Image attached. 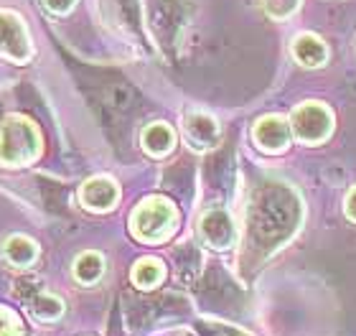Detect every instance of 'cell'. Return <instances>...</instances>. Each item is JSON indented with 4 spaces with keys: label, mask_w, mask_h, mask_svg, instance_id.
Instances as JSON below:
<instances>
[{
    "label": "cell",
    "mask_w": 356,
    "mask_h": 336,
    "mask_svg": "<svg viewBox=\"0 0 356 336\" xmlns=\"http://www.w3.org/2000/svg\"><path fill=\"white\" fill-rule=\"evenodd\" d=\"M76 0H44V6L56 15H67L72 8H74Z\"/></svg>",
    "instance_id": "obj_17"
},
{
    "label": "cell",
    "mask_w": 356,
    "mask_h": 336,
    "mask_svg": "<svg viewBox=\"0 0 356 336\" xmlns=\"http://www.w3.org/2000/svg\"><path fill=\"white\" fill-rule=\"evenodd\" d=\"M3 255L15 268H29L38 260V245L26 234H13L3 242Z\"/></svg>",
    "instance_id": "obj_11"
},
{
    "label": "cell",
    "mask_w": 356,
    "mask_h": 336,
    "mask_svg": "<svg viewBox=\"0 0 356 336\" xmlns=\"http://www.w3.org/2000/svg\"><path fill=\"white\" fill-rule=\"evenodd\" d=\"M140 143L145 153H150L153 158H163L176 148V133L168 122H150L140 133Z\"/></svg>",
    "instance_id": "obj_10"
},
{
    "label": "cell",
    "mask_w": 356,
    "mask_h": 336,
    "mask_svg": "<svg viewBox=\"0 0 356 336\" xmlns=\"http://www.w3.org/2000/svg\"><path fill=\"white\" fill-rule=\"evenodd\" d=\"M290 51H293V56H296V61L300 67H308V69H318L328 61V46L316 33H298L293 38Z\"/></svg>",
    "instance_id": "obj_9"
},
{
    "label": "cell",
    "mask_w": 356,
    "mask_h": 336,
    "mask_svg": "<svg viewBox=\"0 0 356 336\" xmlns=\"http://www.w3.org/2000/svg\"><path fill=\"white\" fill-rule=\"evenodd\" d=\"M343 211H346V217L351 222H356V186L351 189L349 194H346V202H343Z\"/></svg>",
    "instance_id": "obj_18"
},
{
    "label": "cell",
    "mask_w": 356,
    "mask_h": 336,
    "mask_svg": "<svg viewBox=\"0 0 356 336\" xmlns=\"http://www.w3.org/2000/svg\"><path fill=\"white\" fill-rule=\"evenodd\" d=\"M0 336H23L21 316L8 306H0Z\"/></svg>",
    "instance_id": "obj_16"
},
{
    "label": "cell",
    "mask_w": 356,
    "mask_h": 336,
    "mask_svg": "<svg viewBox=\"0 0 356 336\" xmlns=\"http://www.w3.org/2000/svg\"><path fill=\"white\" fill-rule=\"evenodd\" d=\"M178 211L173 202L165 196H148L143 199L130 214V232L138 242L145 245H161L176 232Z\"/></svg>",
    "instance_id": "obj_2"
},
{
    "label": "cell",
    "mask_w": 356,
    "mask_h": 336,
    "mask_svg": "<svg viewBox=\"0 0 356 336\" xmlns=\"http://www.w3.org/2000/svg\"><path fill=\"white\" fill-rule=\"evenodd\" d=\"M199 234L204 245L211 250H229L237 239V227H234L229 211L214 207V209L204 211V217L199 219Z\"/></svg>",
    "instance_id": "obj_5"
},
{
    "label": "cell",
    "mask_w": 356,
    "mask_h": 336,
    "mask_svg": "<svg viewBox=\"0 0 356 336\" xmlns=\"http://www.w3.org/2000/svg\"><path fill=\"white\" fill-rule=\"evenodd\" d=\"M184 135L186 143L196 150H209L219 143V122L209 112H188L184 120Z\"/></svg>",
    "instance_id": "obj_8"
},
{
    "label": "cell",
    "mask_w": 356,
    "mask_h": 336,
    "mask_svg": "<svg viewBox=\"0 0 356 336\" xmlns=\"http://www.w3.org/2000/svg\"><path fill=\"white\" fill-rule=\"evenodd\" d=\"M0 56L15 64H23L33 56V44H31L26 21L8 8L0 10Z\"/></svg>",
    "instance_id": "obj_4"
},
{
    "label": "cell",
    "mask_w": 356,
    "mask_h": 336,
    "mask_svg": "<svg viewBox=\"0 0 356 336\" xmlns=\"http://www.w3.org/2000/svg\"><path fill=\"white\" fill-rule=\"evenodd\" d=\"M303 0H262V10H265L273 21H285L293 13H298Z\"/></svg>",
    "instance_id": "obj_15"
},
{
    "label": "cell",
    "mask_w": 356,
    "mask_h": 336,
    "mask_svg": "<svg viewBox=\"0 0 356 336\" xmlns=\"http://www.w3.org/2000/svg\"><path fill=\"white\" fill-rule=\"evenodd\" d=\"M79 202L89 211H110L120 202V186L118 181L110 176H92L79 189Z\"/></svg>",
    "instance_id": "obj_7"
},
{
    "label": "cell",
    "mask_w": 356,
    "mask_h": 336,
    "mask_svg": "<svg viewBox=\"0 0 356 336\" xmlns=\"http://www.w3.org/2000/svg\"><path fill=\"white\" fill-rule=\"evenodd\" d=\"M26 308L36 321H56L64 316V301L49 291H36L31 298H26Z\"/></svg>",
    "instance_id": "obj_12"
},
{
    "label": "cell",
    "mask_w": 356,
    "mask_h": 336,
    "mask_svg": "<svg viewBox=\"0 0 356 336\" xmlns=\"http://www.w3.org/2000/svg\"><path fill=\"white\" fill-rule=\"evenodd\" d=\"M41 130L26 115H8L0 122V163L18 168V166L36 163L41 156Z\"/></svg>",
    "instance_id": "obj_1"
},
{
    "label": "cell",
    "mask_w": 356,
    "mask_h": 336,
    "mask_svg": "<svg viewBox=\"0 0 356 336\" xmlns=\"http://www.w3.org/2000/svg\"><path fill=\"white\" fill-rule=\"evenodd\" d=\"M133 283L140 288V291H150V288H156V285L163 283L165 278V265L158 257H143L133 265Z\"/></svg>",
    "instance_id": "obj_13"
},
{
    "label": "cell",
    "mask_w": 356,
    "mask_h": 336,
    "mask_svg": "<svg viewBox=\"0 0 356 336\" xmlns=\"http://www.w3.org/2000/svg\"><path fill=\"white\" fill-rule=\"evenodd\" d=\"M290 130L305 145H318L334 133V112L323 102H303L293 110Z\"/></svg>",
    "instance_id": "obj_3"
},
{
    "label": "cell",
    "mask_w": 356,
    "mask_h": 336,
    "mask_svg": "<svg viewBox=\"0 0 356 336\" xmlns=\"http://www.w3.org/2000/svg\"><path fill=\"white\" fill-rule=\"evenodd\" d=\"M72 273H74V278L82 285H95L104 275V257L99 253H95V250L76 255Z\"/></svg>",
    "instance_id": "obj_14"
},
{
    "label": "cell",
    "mask_w": 356,
    "mask_h": 336,
    "mask_svg": "<svg viewBox=\"0 0 356 336\" xmlns=\"http://www.w3.org/2000/svg\"><path fill=\"white\" fill-rule=\"evenodd\" d=\"M252 138L257 143V148L265 150V153H282L290 145L293 130H290L288 120L280 118V115H265L254 122Z\"/></svg>",
    "instance_id": "obj_6"
}]
</instances>
